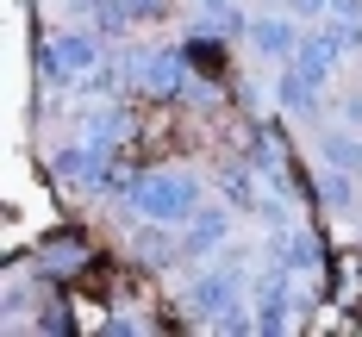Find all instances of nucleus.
Returning a JSON list of instances; mask_svg holds the SVG:
<instances>
[{"label":"nucleus","mask_w":362,"mask_h":337,"mask_svg":"<svg viewBox=\"0 0 362 337\" xmlns=\"http://www.w3.org/2000/svg\"><path fill=\"white\" fill-rule=\"evenodd\" d=\"M32 156L156 331L337 319V256L256 88L244 0H32Z\"/></svg>","instance_id":"nucleus-1"},{"label":"nucleus","mask_w":362,"mask_h":337,"mask_svg":"<svg viewBox=\"0 0 362 337\" xmlns=\"http://www.w3.org/2000/svg\"><path fill=\"white\" fill-rule=\"evenodd\" d=\"M244 44L306 169L344 281V319L362 300V0H244Z\"/></svg>","instance_id":"nucleus-2"}]
</instances>
